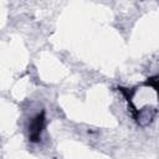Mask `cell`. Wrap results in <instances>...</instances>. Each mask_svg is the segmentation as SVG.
<instances>
[{"mask_svg":"<svg viewBox=\"0 0 159 159\" xmlns=\"http://www.w3.org/2000/svg\"><path fill=\"white\" fill-rule=\"evenodd\" d=\"M43 127H45V112L42 111L31 120L29 125V139L34 143L39 142Z\"/></svg>","mask_w":159,"mask_h":159,"instance_id":"cell-1","label":"cell"},{"mask_svg":"<svg viewBox=\"0 0 159 159\" xmlns=\"http://www.w3.org/2000/svg\"><path fill=\"white\" fill-rule=\"evenodd\" d=\"M145 84H147V86H152V87L158 92V94H159V76L148 78V80L145 81Z\"/></svg>","mask_w":159,"mask_h":159,"instance_id":"cell-2","label":"cell"}]
</instances>
